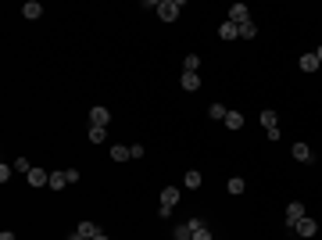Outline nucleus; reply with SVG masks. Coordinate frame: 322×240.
Here are the masks:
<instances>
[{
  "instance_id": "obj_1",
  "label": "nucleus",
  "mask_w": 322,
  "mask_h": 240,
  "mask_svg": "<svg viewBox=\"0 0 322 240\" xmlns=\"http://www.w3.org/2000/svg\"><path fill=\"white\" fill-rule=\"evenodd\" d=\"M179 11H183L179 0H157V18H161V22H176Z\"/></svg>"
},
{
  "instance_id": "obj_2",
  "label": "nucleus",
  "mask_w": 322,
  "mask_h": 240,
  "mask_svg": "<svg viewBox=\"0 0 322 240\" xmlns=\"http://www.w3.org/2000/svg\"><path fill=\"white\" fill-rule=\"evenodd\" d=\"M176 205H179V186H165L161 190V212L157 215H172Z\"/></svg>"
},
{
  "instance_id": "obj_3",
  "label": "nucleus",
  "mask_w": 322,
  "mask_h": 240,
  "mask_svg": "<svg viewBox=\"0 0 322 240\" xmlns=\"http://www.w3.org/2000/svg\"><path fill=\"white\" fill-rule=\"evenodd\" d=\"M68 183H79V169H65V172H50V186L65 190Z\"/></svg>"
},
{
  "instance_id": "obj_4",
  "label": "nucleus",
  "mask_w": 322,
  "mask_h": 240,
  "mask_svg": "<svg viewBox=\"0 0 322 240\" xmlns=\"http://www.w3.org/2000/svg\"><path fill=\"white\" fill-rule=\"evenodd\" d=\"M229 22H233V25H247V22H251V8H247V4H233V8H229Z\"/></svg>"
},
{
  "instance_id": "obj_5",
  "label": "nucleus",
  "mask_w": 322,
  "mask_h": 240,
  "mask_svg": "<svg viewBox=\"0 0 322 240\" xmlns=\"http://www.w3.org/2000/svg\"><path fill=\"white\" fill-rule=\"evenodd\" d=\"M25 179H29V186H50V172H47V169H39V165H36Z\"/></svg>"
},
{
  "instance_id": "obj_6",
  "label": "nucleus",
  "mask_w": 322,
  "mask_h": 240,
  "mask_svg": "<svg viewBox=\"0 0 322 240\" xmlns=\"http://www.w3.org/2000/svg\"><path fill=\"white\" fill-rule=\"evenodd\" d=\"M301 219H304V205H301V201H294V205L287 208V226L294 229V226H297Z\"/></svg>"
},
{
  "instance_id": "obj_7",
  "label": "nucleus",
  "mask_w": 322,
  "mask_h": 240,
  "mask_svg": "<svg viewBox=\"0 0 322 240\" xmlns=\"http://www.w3.org/2000/svg\"><path fill=\"white\" fill-rule=\"evenodd\" d=\"M108 122H111V111L108 108H93L90 111V126H104L108 129Z\"/></svg>"
},
{
  "instance_id": "obj_8",
  "label": "nucleus",
  "mask_w": 322,
  "mask_h": 240,
  "mask_svg": "<svg viewBox=\"0 0 322 240\" xmlns=\"http://www.w3.org/2000/svg\"><path fill=\"white\" fill-rule=\"evenodd\" d=\"M290 154H294V162H301V165H308V162H311V158H315L308 143H294V151H290Z\"/></svg>"
},
{
  "instance_id": "obj_9",
  "label": "nucleus",
  "mask_w": 322,
  "mask_h": 240,
  "mask_svg": "<svg viewBox=\"0 0 322 240\" xmlns=\"http://www.w3.org/2000/svg\"><path fill=\"white\" fill-rule=\"evenodd\" d=\"M315 229H318V226H315V219H308V215L294 226V233H297V236H315Z\"/></svg>"
},
{
  "instance_id": "obj_10",
  "label": "nucleus",
  "mask_w": 322,
  "mask_h": 240,
  "mask_svg": "<svg viewBox=\"0 0 322 240\" xmlns=\"http://www.w3.org/2000/svg\"><path fill=\"white\" fill-rule=\"evenodd\" d=\"M297 68H301V72H318L322 65H318V58H315V54H301V61H297Z\"/></svg>"
},
{
  "instance_id": "obj_11",
  "label": "nucleus",
  "mask_w": 322,
  "mask_h": 240,
  "mask_svg": "<svg viewBox=\"0 0 322 240\" xmlns=\"http://www.w3.org/2000/svg\"><path fill=\"white\" fill-rule=\"evenodd\" d=\"M276 122H279V115H276L272 108H265V111H261V126H265V133H272V129H279Z\"/></svg>"
},
{
  "instance_id": "obj_12",
  "label": "nucleus",
  "mask_w": 322,
  "mask_h": 240,
  "mask_svg": "<svg viewBox=\"0 0 322 240\" xmlns=\"http://www.w3.org/2000/svg\"><path fill=\"white\" fill-rule=\"evenodd\" d=\"M219 36H222V39H240V25L222 22V25H219Z\"/></svg>"
},
{
  "instance_id": "obj_13",
  "label": "nucleus",
  "mask_w": 322,
  "mask_h": 240,
  "mask_svg": "<svg viewBox=\"0 0 322 240\" xmlns=\"http://www.w3.org/2000/svg\"><path fill=\"white\" fill-rule=\"evenodd\" d=\"M176 240H193V219H186V222L176 226Z\"/></svg>"
},
{
  "instance_id": "obj_14",
  "label": "nucleus",
  "mask_w": 322,
  "mask_h": 240,
  "mask_svg": "<svg viewBox=\"0 0 322 240\" xmlns=\"http://www.w3.org/2000/svg\"><path fill=\"white\" fill-rule=\"evenodd\" d=\"M179 83H183V90H197V86H200V75H197V72H183Z\"/></svg>"
},
{
  "instance_id": "obj_15",
  "label": "nucleus",
  "mask_w": 322,
  "mask_h": 240,
  "mask_svg": "<svg viewBox=\"0 0 322 240\" xmlns=\"http://www.w3.org/2000/svg\"><path fill=\"white\" fill-rule=\"evenodd\" d=\"M22 15H25V18H29V22H36V18H39V15H43V8H39V4H36V0H29V4H25V8H22Z\"/></svg>"
},
{
  "instance_id": "obj_16",
  "label": "nucleus",
  "mask_w": 322,
  "mask_h": 240,
  "mask_svg": "<svg viewBox=\"0 0 322 240\" xmlns=\"http://www.w3.org/2000/svg\"><path fill=\"white\" fill-rule=\"evenodd\" d=\"M226 190H229L233 197H240V194H244V190H247V183H244V179H240V176H233V179L226 183Z\"/></svg>"
},
{
  "instance_id": "obj_17",
  "label": "nucleus",
  "mask_w": 322,
  "mask_h": 240,
  "mask_svg": "<svg viewBox=\"0 0 322 240\" xmlns=\"http://www.w3.org/2000/svg\"><path fill=\"white\" fill-rule=\"evenodd\" d=\"M129 158H133L129 147H122V143H115V147H111V162H129Z\"/></svg>"
},
{
  "instance_id": "obj_18",
  "label": "nucleus",
  "mask_w": 322,
  "mask_h": 240,
  "mask_svg": "<svg viewBox=\"0 0 322 240\" xmlns=\"http://www.w3.org/2000/svg\"><path fill=\"white\" fill-rule=\"evenodd\" d=\"M75 233H83L86 240H93V236L100 233V226H97V222H79V229H75Z\"/></svg>"
},
{
  "instance_id": "obj_19",
  "label": "nucleus",
  "mask_w": 322,
  "mask_h": 240,
  "mask_svg": "<svg viewBox=\"0 0 322 240\" xmlns=\"http://www.w3.org/2000/svg\"><path fill=\"white\" fill-rule=\"evenodd\" d=\"M183 186H186V190H197V186H200V172H197V169H190V172L183 176Z\"/></svg>"
},
{
  "instance_id": "obj_20",
  "label": "nucleus",
  "mask_w": 322,
  "mask_h": 240,
  "mask_svg": "<svg viewBox=\"0 0 322 240\" xmlns=\"http://www.w3.org/2000/svg\"><path fill=\"white\" fill-rule=\"evenodd\" d=\"M193 240H211V233H208V226L200 222V219H193Z\"/></svg>"
},
{
  "instance_id": "obj_21",
  "label": "nucleus",
  "mask_w": 322,
  "mask_h": 240,
  "mask_svg": "<svg viewBox=\"0 0 322 240\" xmlns=\"http://www.w3.org/2000/svg\"><path fill=\"white\" fill-rule=\"evenodd\" d=\"M240 126H244V115H240V111H229V115H226V129H240Z\"/></svg>"
},
{
  "instance_id": "obj_22",
  "label": "nucleus",
  "mask_w": 322,
  "mask_h": 240,
  "mask_svg": "<svg viewBox=\"0 0 322 240\" xmlns=\"http://www.w3.org/2000/svg\"><path fill=\"white\" fill-rule=\"evenodd\" d=\"M108 140V129L104 126H90V143H104Z\"/></svg>"
},
{
  "instance_id": "obj_23",
  "label": "nucleus",
  "mask_w": 322,
  "mask_h": 240,
  "mask_svg": "<svg viewBox=\"0 0 322 240\" xmlns=\"http://www.w3.org/2000/svg\"><path fill=\"white\" fill-rule=\"evenodd\" d=\"M208 115L215 118V122H226V115H229V111H226V104H211V108H208Z\"/></svg>"
},
{
  "instance_id": "obj_24",
  "label": "nucleus",
  "mask_w": 322,
  "mask_h": 240,
  "mask_svg": "<svg viewBox=\"0 0 322 240\" xmlns=\"http://www.w3.org/2000/svg\"><path fill=\"white\" fill-rule=\"evenodd\" d=\"M254 36H258V25H254V22L240 25V39H254Z\"/></svg>"
},
{
  "instance_id": "obj_25",
  "label": "nucleus",
  "mask_w": 322,
  "mask_h": 240,
  "mask_svg": "<svg viewBox=\"0 0 322 240\" xmlns=\"http://www.w3.org/2000/svg\"><path fill=\"white\" fill-rule=\"evenodd\" d=\"M200 68V58L197 54H186V61H183V72H197Z\"/></svg>"
},
{
  "instance_id": "obj_26",
  "label": "nucleus",
  "mask_w": 322,
  "mask_h": 240,
  "mask_svg": "<svg viewBox=\"0 0 322 240\" xmlns=\"http://www.w3.org/2000/svg\"><path fill=\"white\" fill-rule=\"evenodd\" d=\"M15 172H22V176H29V172H32V165H29V158H18V162H15Z\"/></svg>"
},
{
  "instance_id": "obj_27",
  "label": "nucleus",
  "mask_w": 322,
  "mask_h": 240,
  "mask_svg": "<svg viewBox=\"0 0 322 240\" xmlns=\"http://www.w3.org/2000/svg\"><path fill=\"white\" fill-rule=\"evenodd\" d=\"M11 172H15V165H8V162L0 165V183H8V179H11Z\"/></svg>"
},
{
  "instance_id": "obj_28",
  "label": "nucleus",
  "mask_w": 322,
  "mask_h": 240,
  "mask_svg": "<svg viewBox=\"0 0 322 240\" xmlns=\"http://www.w3.org/2000/svg\"><path fill=\"white\" fill-rule=\"evenodd\" d=\"M0 240H15V233H11V229H4V233H0Z\"/></svg>"
},
{
  "instance_id": "obj_29",
  "label": "nucleus",
  "mask_w": 322,
  "mask_h": 240,
  "mask_svg": "<svg viewBox=\"0 0 322 240\" xmlns=\"http://www.w3.org/2000/svg\"><path fill=\"white\" fill-rule=\"evenodd\" d=\"M65 240H86V236H83V233H68Z\"/></svg>"
},
{
  "instance_id": "obj_30",
  "label": "nucleus",
  "mask_w": 322,
  "mask_h": 240,
  "mask_svg": "<svg viewBox=\"0 0 322 240\" xmlns=\"http://www.w3.org/2000/svg\"><path fill=\"white\" fill-rule=\"evenodd\" d=\"M93 240H111V236H108V233H97V236H93Z\"/></svg>"
},
{
  "instance_id": "obj_31",
  "label": "nucleus",
  "mask_w": 322,
  "mask_h": 240,
  "mask_svg": "<svg viewBox=\"0 0 322 240\" xmlns=\"http://www.w3.org/2000/svg\"><path fill=\"white\" fill-rule=\"evenodd\" d=\"M315 58H318V65H322V47H318V51H315Z\"/></svg>"
},
{
  "instance_id": "obj_32",
  "label": "nucleus",
  "mask_w": 322,
  "mask_h": 240,
  "mask_svg": "<svg viewBox=\"0 0 322 240\" xmlns=\"http://www.w3.org/2000/svg\"><path fill=\"white\" fill-rule=\"evenodd\" d=\"M211 240H215V236H211Z\"/></svg>"
}]
</instances>
